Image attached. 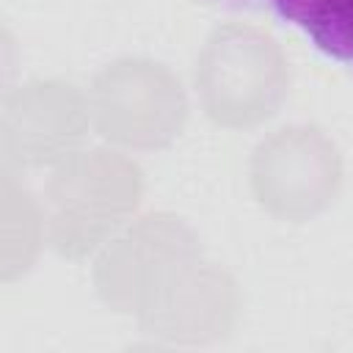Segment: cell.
Wrapping results in <instances>:
<instances>
[{
  "instance_id": "cell-1",
  "label": "cell",
  "mask_w": 353,
  "mask_h": 353,
  "mask_svg": "<svg viewBox=\"0 0 353 353\" xmlns=\"http://www.w3.org/2000/svg\"><path fill=\"white\" fill-rule=\"evenodd\" d=\"M141 165L119 149H80L50 168L41 190L47 243L66 259L97 254L138 212Z\"/></svg>"
},
{
  "instance_id": "cell-2",
  "label": "cell",
  "mask_w": 353,
  "mask_h": 353,
  "mask_svg": "<svg viewBox=\"0 0 353 353\" xmlns=\"http://www.w3.org/2000/svg\"><path fill=\"white\" fill-rule=\"evenodd\" d=\"M290 61L281 44L251 22H223L196 58V97L210 121L251 130L279 113L290 94Z\"/></svg>"
},
{
  "instance_id": "cell-3",
  "label": "cell",
  "mask_w": 353,
  "mask_h": 353,
  "mask_svg": "<svg viewBox=\"0 0 353 353\" xmlns=\"http://www.w3.org/2000/svg\"><path fill=\"white\" fill-rule=\"evenodd\" d=\"M85 94L94 130L121 149H165L188 124L182 80L152 58H119L102 66Z\"/></svg>"
},
{
  "instance_id": "cell-4",
  "label": "cell",
  "mask_w": 353,
  "mask_h": 353,
  "mask_svg": "<svg viewBox=\"0 0 353 353\" xmlns=\"http://www.w3.org/2000/svg\"><path fill=\"white\" fill-rule=\"evenodd\" d=\"M342 152L317 124H287L265 135L248 160L256 204L287 223L325 212L342 188Z\"/></svg>"
},
{
  "instance_id": "cell-5",
  "label": "cell",
  "mask_w": 353,
  "mask_h": 353,
  "mask_svg": "<svg viewBox=\"0 0 353 353\" xmlns=\"http://www.w3.org/2000/svg\"><path fill=\"white\" fill-rule=\"evenodd\" d=\"M196 254H201L199 234L182 218L146 212L97 251L94 290L110 312L135 317L157 284Z\"/></svg>"
},
{
  "instance_id": "cell-6",
  "label": "cell",
  "mask_w": 353,
  "mask_h": 353,
  "mask_svg": "<svg viewBox=\"0 0 353 353\" xmlns=\"http://www.w3.org/2000/svg\"><path fill=\"white\" fill-rule=\"evenodd\" d=\"M0 130L8 168H55L94 130L88 94L55 77L28 80L6 91Z\"/></svg>"
},
{
  "instance_id": "cell-7",
  "label": "cell",
  "mask_w": 353,
  "mask_h": 353,
  "mask_svg": "<svg viewBox=\"0 0 353 353\" xmlns=\"http://www.w3.org/2000/svg\"><path fill=\"white\" fill-rule=\"evenodd\" d=\"M240 290L229 270L201 254L179 262L135 312L143 334L171 345H210L232 334Z\"/></svg>"
},
{
  "instance_id": "cell-8",
  "label": "cell",
  "mask_w": 353,
  "mask_h": 353,
  "mask_svg": "<svg viewBox=\"0 0 353 353\" xmlns=\"http://www.w3.org/2000/svg\"><path fill=\"white\" fill-rule=\"evenodd\" d=\"M254 6L298 30L325 61L353 72V0H254Z\"/></svg>"
},
{
  "instance_id": "cell-9",
  "label": "cell",
  "mask_w": 353,
  "mask_h": 353,
  "mask_svg": "<svg viewBox=\"0 0 353 353\" xmlns=\"http://www.w3.org/2000/svg\"><path fill=\"white\" fill-rule=\"evenodd\" d=\"M201 6H243L245 0H196Z\"/></svg>"
}]
</instances>
